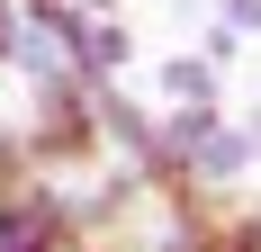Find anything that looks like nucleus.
I'll list each match as a JSON object with an SVG mask.
<instances>
[{"instance_id":"nucleus-3","label":"nucleus","mask_w":261,"mask_h":252,"mask_svg":"<svg viewBox=\"0 0 261 252\" xmlns=\"http://www.w3.org/2000/svg\"><path fill=\"white\" fill-rule=\"evenodd\" d=\"M72 72H81V81H126V72H135V27L117 18V9H99V18H90V36H81V54H72Z\"/></svg>"},{"instance_id":"nucleus-8","label":"nucleus","mask_w":261,"mask_h":252,"mask_svg":"<svg viewBox=\"0 0 261 252\" xmlns=\"http://www.w3.org/2000/svg\"><path fill=\"white\" fill-rule=\"evenodd\" d=\"M234 126H243V144H252V171H261V99H252V108H243V117H234Z\"/></svg>"},{"instance_id":"nucleus-6","label":"nucleus","mask_w":261,"mask_h":252,"mask_svg":"<svg viewBox=\"0 0 261 252\" xmlns=\"http://www.w3.org/2000/svg\"><path fill=\"white\" fill-rule=\"evenodd\" d=\"M198 54H207V63H216V72H225V63H234V54H243V36H234V27H198Z\"/></svg>"},{"instance_id":"nucleus-4","label":"nucleus","mask_w":261,"mask_h":252,"mask_svg":"<svg viewBox=\"0 0 261 252\" xmlns=\"http://www.w3.org/2000/svg\"><path fill=\"white\" fill-rule=\"evenodd\" d=\"M153 90H162V108H225V72L207 54H171L153 72Z\"/></svg>"},{"instance_id":"nucleus-7","label":"nucleus","mask_w":261,"mask_h":252,"mask_svg":"<svg viewBox=\"0 0 261 252\" xmlns=\"http://www.w3.org/2000/svg\"><path fill=\"white\" fill-rule=\"evenodd\" d=\"M18 54V0H0V63Z\"/></svg>"},{"instance_id":"nucleus-2","label":"nucleus","mask_w":261,"mask_h":252,"mask_svg":"<svg viewBox=\"0 0 261 252\" xmlns=\"http://www.w3.org/2000/svg\"><path fill=\"white\" fill-rule=\"evenodd\" d=\"M0 252H81L54 171H27L18 189H0Z\"/></svg>"},{"instance_id":"nucleus-10","label":"nucleus","mask_w":261,"mask_h":252,"mask_svg":"<svg viewBox=\"0 0 261 252\" xmlns=\"http://www.w3.org/2000/svg\"><path fill=\"white\" fill-rule=\"evenodd\" d=\"M81 9H117V0H81Z\"/></svg>"},{"instance_id":"nucleus-9","label":"nucleus","mask_w":261,"mask_h":252,"mask_svg":"<svg viewBox=\"0 0 261 252\" xmlns=\"http://www.w3.org/2000/svg\"><path fill=\"white\" fill-rule=\"evenodd\" d=\"M171 9H180V18H198V9H207V0H171Z\"/></svg>"},{"instance_id":"nucleus-5","label":"nucleus","mask_w":261,"mask_h":252,"mask_svg":"<svg viewBox=\"0 0 261 252\" xmlns=\"http://www.w3.org/2000/svg\"><path fill=\"white\" fill-rule=\"evenodd\" d=\"M207 18H216V27H234L243 45H252V36H261V0H207Z\"/></svg>"},{"instance_id":"nucleus-11","label":"nucleus","mask_w":261,"mask_h":252,"mask_svg":"<svg viewBox=\"0 0 261 252\" xmlns=\"http://www.w3.org/2000/svg\"><path fill=\"white\" fill-rule=\"evenodd\" d=\"M252 216H261V207H252Z\"/></svg>"},{"instance_id":"nucleus-1","label":"nucleus","mask_w":261,"mask_h":252,"mask_svg":"<svg viewBox=\"0 0 261 252\" xmlns=\"http://www.w3.org/2000/svg\"><path fill=\"white\" fill-rule=\"evenodd\" d=\"M18 144L36 171H90L99 162V117H90V81L81 72H54V81H27V126Z\"/></svg>"}]
</instances>
